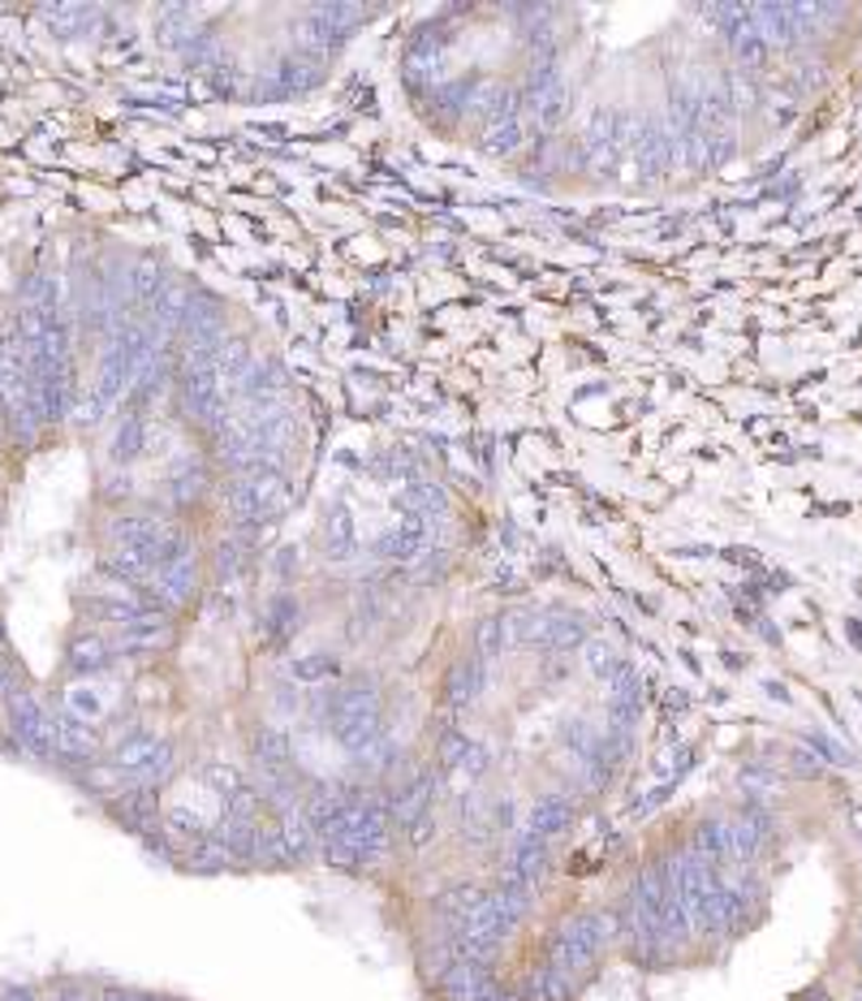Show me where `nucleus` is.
<instances>
[{
	"label": "nucleus",
	"mask_w": 862,
	"mask_h": 1001,
	"mask_svg": "<svg viewBox=\"0 0 862 1001\" xmlns=\"http://www.w3.org/2000/svg\"><path fill=\"white\" fill-rule=\"evenodd\" d=\"M392 505H397L410 522H423V527H431V522H440L449 514L444 488H440V483H423V480H410L406 488H397Z\"/></svg>",
	"instance_id": "nucleus-10"
},
{
	"label": "nucleus",
	"mask_w": 862,
	"mask_h": 1001,
	"mask_svg": "<svg viewBox=\"0 0 862 1001\" xmlns=\"http://www.w3.org/2000/svg\"><path fill=\"white\" fill-rule=\"evenodd\" d=\"M423 549H428V527L423 522H401V527H392L389 535H380L376 540V558L384 561H397V565H414V561L423 558Z\"/></svg>",
	"instance_id": "nucleus-14"
},
{
	"label": "nucleus",
	"mask_w": 862,
	"mask_h": 1001,
	"mask_svg": "<svg viewBox=\"0 0 862 1001\" xmlns=\"http://www.w3.org/2000/svg\"><path fill=\"white\" fill-rule=\"evenodd\" d=\"M604 691H608V704H617V708H643V674L629 661L604 682Z\"/></svg>",
	"instance_id": "nucleus-27"
},
{
	"label": "nucleus",
	"mask_w": 862,
	"mask_h": 1001,
	"mask_svg": "<svg viewBox=\"0 0 862 1001\" xmlns=\"http://www.w3.org/2000/svg\"><path fill=\"white\" fill-rule=\"evenodd\" d=\"M574 816H578V807H574L569 795H540V799L531 803V811H526V825H522V829H531V834H540L544 841H552L574 825Z\"/></svg>",
	"instance_id": "nucleus-11"
},
{
	"label": "nucleus",
	"mask_w": 862,
	"mask_h": 1001,
	"mask_svg": "<svg viewBox=\"0 0 862 1001\" xmlns=\"http://www.w3.org/2000/svg\"><path fill=\"white\" fill-rule=\"evenodd\" d=\"M505 647H510V622H505L501 613H492V617H483V622L474 626V656H479L483 665H492Z\"/></svg>",
	"instance_id": "nucleus-24"
},
{
	"label": "nucleus",
	"mask_w": 862,
	"mask_h": 1001,
	"mask_svg": "<svg viewBox=\"0 0 862 1001\" xmlns=\"http://www.w3.org/2000/svg\"><path fill=\"white\" fill-rule=\"evenodd\" d=\"M289 385V376H285V367L276 359H259L250 362L242 376H237V394L246 401H264V398H280V389Z\"/></svg>",
	"instance_id": "nucleus-17"
},
{
	"label": "nucleus",
	"mask_w": 862,
	"mask_h": 1001,
	"mask_svg": "<svg viewBox=\"0 0 862 1001\" xmlns=\"http://www.w3.org/2000/svg\"><path fill=\"white\" fill-rule=\"evenodd\" d=\"M109 816L125 825L130 834H152L160 825V803H156V790L152 786H134V782H125L117 795H109Z\"/></svg>",
	"instance_id": "nucleus-3"
},
{
	"label": "nucleus",
	"mask_w": 862,
	"mask_h": 1001,
	"mask_svg": "<svg viewBox=\"0 0 862 1001\" xmlns=\"http://www.w3.org/2000/svg\"><path fill=\"white\" fill-rule=\"evenodd\" d=\"M583 661H587L591 674H595V678H604V682H608L613 674H617V670H622V665H626V661L617 656V647H613L608 640H587V643H583Z\"/></svg>",
	"instance_id": "nucleus-33"
},
{
	"label": "nucleus",
	"mask_w": 862,
	"mask_h": 1001,
	"mask_svg": "<svg viewBox=\"0 0 862 1001\" xmlns=\"http://www.w3.org/2000/svg\"><path fill=\"white\" fill-rule=\"evenodd\" d=\"M854 1001H862V989H859V993H854Z\"/></svg>",
	"instance_id": "nucleus-45"
},
{
	"label": "nucleus",
	"mask_w": 862,
	"mask_h": 1001,
	"mask_svg": "<svg viewBox=\"0 0 862 1001\" xmlns=\"http://www.w3.org/2000/svg\"><path fill=\"white\" fill-rule=\"evenodd\" d=\"M4 722H9V738L31 756V760H52L57 756V725L52 713L27 686H13L4 695Z\"/></svg>",
	"instance_id": "nucleus-1"
},
{
	"label": "nucleus",
	"mask_w": 862,
	"mask_h": 1001,
	"mask_svg": "<svg viewBox=\"0 0 862 1001\" xmlns=\"http://www.w3.org/2000/svg\"><path fill=\"white\" fill-rule=\"evenodd\" d=\"M449 574V549H423V558L414 561V579H444Z\"/></svg>",
	"instance_id": "nucleus-36"
},
{
	"label": "nucleus",
	"mask_w": 862,
	"mask_h": 1001,
	"mask_svg": "<svg viewBox=\"0 0 862 1001\" xmlns=\"http://www.w3.org/2000/svg\"><path fill=\"white\" fill-rule=\"evenodd\" d=\"M104 410H109V406L95 398V394H91V385H86V389H79V398H74V410H70V415H74V423H79V428H95V423L104 419Z\"/></svg>",
	"instance_id": "nucleus-35"
},
{
	"label": "nucleus",
	"mask_w": 862,
	"mask_h": 1001,
	"mask_svg": "<svg viewBox=\"0 0 862 1001\" xmlns=\"http://www.w3.org/2000/svg\"><path fill=\"white\" fill-rule=\"evenodd\" d=\"M324 540H328V558L346 561L353 553V522H350V510H346V505H337V510H332Z\"/></svg>",
	"instance_id": "nucleus-30"
},
{
	"label": "nucleus",
	"mask_w": 862,
	"mask_h": 1001,
	"mask_svg": "<svg viewBox=\"0 0 862 1001\" xmlns=\"http://www.w3.org/2000/svg\"><path fill=\"white\" fill-rule=\"evenodd\" d=\"M191 872H225V868H234L237 859H234V850L225 846V841L216 838L212 829H207V838H198L195 846H186L182 855H177Z\"/></svg>",
	"instance_id": "nucleus-19"
},
{
	"label": "nucleus",
	"mask_w": 862,
	"mask_h": 1001,
	"mask_svg": "<svg viewBox=\"0 0 862 1001\" xmlns=\"http://www.w3.org/2000/svg\"><path fill=\"white\" fill-rule=\"evenodd\" d=\"M315 855H319V838H315L302 803L294 811L276 816V864H307Z\"/></svg>",
	"instance_id": "nucleus-5"
},
{
	"label": "nucleus",
	"mask_w": 862,
	"mask_h": 1001,
	"mask_svg": "<svg viewBox=\"0 0 862 1001\" xmlns=\"http://www.w3.org/2000/svg\"><path fill=\"white\" fill-rule=\"evenodd\" d=\"M552 872V846L540 834H531V829H522L517 834V841H513V855H510V868H505V877H513V881H522V885H535L544 881Z\"/></svg>",
	"instance_id": "nucleus-7"
},
{
	"label": "nucleus",
	"mask_w": 862,
	"mask_h": 1001,
	"mask_svg": "<svg viewBox=\"0 0 862 1001\" xmlns=\"http://www.w3.org/2000/svg\"><path fill=\"white\" fill-rule=\"evenodd\" d=\"M854 834H859V838H862V807H859V811H854Z\"/></svg>",
	"instance_id": "nucleus-43"
},
{
	"label": "nucleus",
	"mask_w": 862,
	"mask_h": 1001,
	"mask_svg": "<svg viewBox=\"0 0 862 1001\" xmlns=\"http://www.w3.org/2000/svg\"><path fill=\"white\" fill-rule=\"evenodd\" d=\"M113 661H117V647L109 640H100V635H79V640H70V647H65V670H70L74 678L109 674Z\"/></svg>",
	"instance_id": "nucleus-12"
},
{
	"label": "nucleus",
	"mask_w": 862,
	"mask_h": 1001,
	"mask_svg": "<svg viewBox=\"0 0 862 1001\" xmlns=\"http://www.w3.org/2000/svg\"><path fill=\"white\" fill-rule=\"evenodd\" d=\"M315 82H319V61H294V57H285L276 70H268L259 79V91L264 95H294V91H311Z\"/></svg>",
	"instance_id": "nucleus-15"
},
{
	"label": "nucleus",
	"mask_w": 862,
	"mask_h": 1001,
	"mask_svg": "<svg viewBox=\"0 0 862 1001\" xmlns=\"http://www.w3.org/2000/svg\"><path fill=\"white\" fill-rule=\"evenodd\" d=\"M143 596L152 604H160L164 613H177V609H186V604L198 596V561L195 553L182 561H173V565H164L152 574V588H143Z\"/></svg>",
	"instance_id": "nucleus-2"
},
{
	"label": "nucleus",
	"mask_w": 862,
	"mask_h": 1001,
	"mask_svg": "<svg viewBox=\"0 0 862 1001\" xmlns=\"http://www.w3.org/2000/svg\"><path fill=\"white\" fill-rule=\"evenodd\" d=\"M802 747L815 752V760H820L823 768H845V764H850V752H845L837 738H828L823 729H807V734H802Z\"/></svg>",
	"instance_id": "nucleus-34"
},
{
	"label": "nucleus",
	"mask_w": 862,
	"mask_h": 1001,
	"mask_svg": "<svg viewBox=\"0 0 862 1001\" xmlns=\"http://www.w3.org/2000/svg\"><path fill=\"white\" fill-rule=\"evenodd\" d=\"M488 764H492V756H488V747L483 743H471V752H466V760L458 764L466 777H483L488 773Z\"/></svg>",
	"instance_id": "nucleus-37"
},
{
	"label": "nucleus",
	"mask_w": 862,
	"mask_h": 1001,
	"mask_svg": "<svg viewBox=\"0 0 862 1001\" xmlns=\"http://www.w3.org/2000/svg\"><path fill=\"white\" fill-rule=\"evenodd\" d=\"M492 902H496V907H501L513 923H522L526 916H531V907H535V889H531V885H522V881H513V877H501L496 889H492Z\"/></svg>",
	"instance_id": "nucleus-25"
},
{
	"label": "nucleus",
	"mask_w": 862,
	"mask_h": 1001,
	"mask_svg": "<svg viewBox=\"0 0 862 1001\" xmlns=\"http://www.w3.org/2000/svg\"><path fill=\"white\" fill-rule=\"evenodd\" d=\"M298 617H302V609H298V601L289 596V592H276L273 601L264 604V622H259V631L268 635V643H289L294 635H298Z\"/></svg>",
	"instance_id": "nucleus-18"
},
{
	"label": "nucleus",
	"mask_w": 862,
	"mask_h": 1001,
	"mask_svg": "<svg viewBox=\"0 0 862 1001\" xmlns=\"http://www.w3.org/2000/svg\"><path fill=\"white\" fill-rule=\"evenodd\" d=\"M854 950H859V967H862V923H859V946Z\"/></svg>",
	"instance_id": "nucleus-44"
},
{
	"label": "nucleus",
	"mask_w": 862,
	"mask_h": 1001,
	"mask_svg": "<svg viewBox=\"0 0 862 1001\" xmlns=\"http://www.w3.org/2000/svg\"><path fill=\"white\" fill-rule=\"evenodd\" d=\"M704 864L711 868H729L733 864V846H729V816H704L695 825V834L686 841Z\"/></svg>",
	"instance_id": "nucleus-13"
},
{
	"label": "nucleus",
	"mask_w": 862,
	"mask_h": 1001,
	"mask_svg": "<svg viewBox=\"0 0 862 1001\" xmlns=\"http://www.w3.org/2000/svg\"><path fill=\"white\" fill-rule=\"evenodd\" d=\"M250 756H255V768L259 773H289V734L280 725H259L255 738H250Z\"/></svg>",
	"instance_id": "nucleus-16"
},
{
	"label": "nucleus",
	"mask_w": 862,
	"mask_h": 1001,
	"mask_svg": "<svg viewBox=\"0 0 862 1001\" xmlns=\"http://www.w3.org/2000/svg\"><path fill=\"white\" fill-rule=\"evenodd\" d=\"M250 549L246 544H237L234 535H225L220 544H216V558H212V570H216V583H234L237 574L250 565Z\"/></svg>",
	"instance_id": "nucleus-28"
},
{
	"label": "nucleus",
	"mask_w": 862,
	"mask_h": 1001,
	"mask_svg": "<svg viewBox=\"0 0 862 1001\" xmlns=\"http://www.w3.org/2000/svg\"><path fill=\"white\" fill-rule=\"evenodd\" d=\"M207 483H212V476H207V467L203 462H177L173 467V480H168V501L173 505H191V501H198L203 492H207Z\"/></svg>",
	"instance_id": "nucleus-20"
},
{
	"label": "nucleus",
	"mask_w": 862,
	"mask_h": 1001,
	"mask_svg": "<svg viewBox=\"0 0 862 1001\" xmlns=\"http://www.w3.org/2000/svg\"><path fill=\"white\" fill-rule=\"evenodd\" d=\"M466 752H471L466 729H458V725H440L435 729V760H440V768H458L466 760Z\"/></svg>",
	"instance_id": "nucleus-29"
},
{
	"label": "nucleus",
	"mask_w": 862,
	"mask_h": 1001,
	"mask_svg": "<svg viewBox=\"0 0 862 1001\" xmlns=\"http://www.w3.org/2000/svg\"><path fill=\"white\" fill-rule=\"evenodd\" d=\"M440 998L444 1001H479L483 993L496 989V976H492V962L479 959H453V967L435 980Z\"/></svg>",
	"instance_id": "nucleus-4"
},
{
	"label": "nucleus",
	"mask_w": 862,
	"mask_h": 1001,
	"mask_svg": "<svg viewBox=\"0 0 862 1001\" xmlns=\"http://www.w3.org/2000/svg\"><path fill=\"white\" fill-rule=\"evenodd\" d=\"M337 674H341V665H337V656H328V652H307V656H294V661H289V678H294V686H328Z\"/></svg>",
	"instance_id": "nucleus-21"
},
{
	"label": "nucleus",
	"mask_w": 862,
	"mask_h": 1001,
	"mask_svg": "<svg viewBox=\"0 0 862 1001\" xmlns=\"http://www.w3.org/2000/svg\"><path fill=\"white\" fill-rule=\"evenodd\" d=\"M789 768H793L798 777H820L823 773V764L815 760V752H807V747H798V752L789 756Z\"/></svg>",
	"instance_id": "nucleus-38"
},
{
	"label": "nucleus",
	"mask_w": 862,
	"mask_h": 1001,
	"mask_svg": "<svg viewBox=\"0 0 862 1001\" xmlns=\"http://www.w3.org/2000/svg\"><path fill=\"white\" fill-rule=\"evenodd\" d=\"M164 289H168V277H164V268H160L156 259H143V264L130 268V298L138 307H156V298Z\"/></svg>",
	"instance_id": "nucleus-23"
},
{
	"label": "nucleus",
	"mask_w": 862,
	"mask_h": 1001,
	"mask_svg": "<svg viewBox=\"0 0 862 1001\" xmlns=\"http://www.w3.org/2000/svg\"><path fill=\"white\" fill-rule=\"evenodd\" d=\"M488 691V665L479 656H458L444 674V704L453 713H466L479 704V695Z\"/></svg>",
	"instance_id": "nucleus-6"
},
{
	"label": "nucleus",
	"mask_w": 862,
	"mask_h": 1001,
	"mask_svg": "<svg viewBox=\"0 0 862 1001\" xmlns=\"http://www.w3.org/2000/svg\"><path fill=\"white\" fill-rule=\"evenodd\" d=\"M798 1001H832V993H828L823 984H815V989H807V993H802Z\"/></svg>",
	"instance_id": "nucleus-41"
},
{
	"label": "nucleus",
	"mask_w": 862,
	"mask_h": 1001,
	"mask_svg": "<svg viewBox=\"0 0 862 1001\" xmlns=\"http://www.w3.org/2000/svg\"><path fill=\"white\" fill-rule=\"evenodd\" d=\"M294 570H298V553H294V549H276V558H273L276 579H289Z\"/></svg>",
	"instance_id": "nucleus-39"
},
{
	"label": "nucleus",
	"mask_w": 862,
	"mask_h": 1001,
	"mask_svg": "<svg viewBox=\"0 0 862 1001\" xmlns=\"http://www.w3.org/2000/svg\"><path fill=\"white\" fill-rule=\"evenodd\" d=\"M522 143H526V130H522V121L488 125V134H483V152H488V156H513V152H517Z\"/></svg>",
	"instance_id": "nucleus-32"
},
{
	"label": "nucleus",
	"mask_w": 862,
	"mask_h": 1001,
	"mask_svg": "<svg viewBox=\"0 0 862 1001\" xmlns=\"http://www.w3.org/2000/svg\"><path fill=\"white\" fill-rule=\"evenodd\" d=\"M177 398H182V410L198 423L220 401V376H216V367H177Z\"/></svg>",
	"instance_id": "nucleus-9"
},
{
	"label": "nucleus",
	"mask_w": 862,
	"mask_h": 1001,
	"mask_svg": "<svg viewBox=\"0 0 862 1001\" xmlns=\"http://www.w3.org/2000/svg\"><path fill=\"white\" fill-rule=\"evenodd\" d=\"M850 635H854V643L862 647V626H859V622H850Z\"/></svg>",
	"instance_id": "nucleus-42"
},
{
	"label": "nucleus",
	"mask_w": 862,
	"mask_h": 1001,
	"mask_svg": "<svg viewBox=\"0 0 862 1001\" xmlns=\"http://www.w3.org/2000/svg\"><path fill=\"white\" fill-rule=\"evenodd\" d=\"M143 445H147V415L130 410L121 419L117 437H113V462H134L143 453Z\"/></svg>",
	"instance_id": "nucleus-26"
},
{
	"label": "nucleus",
	"mask_w": 862,
	"mask_h": 1001,
	"mask_svg": "<svg viewBox=\"0 0 862 1001\" xmlns=\"http://www.w3.org/2000/svg\"><path fill=\"white\" fill-rule=\"evenodd\" d=\"M250 341L246 337H225V346H220V355H216V376L220 380H237L246 367H250Z\"/></svg>",
	"instance_id": "nucleus-31"
},
{
	"label": "nucleus",
	"mask_w": 862,
	"mask_h": 1001,
	"mask_svg": "<svg viewBox=\"0 0 862 1001\" xmlns=\"http://www.w3.org/2000/svg\"><path fill=\"white\" fill-rule=\"evenodd\" d=\"M173 643V626H138V631H121V640L113 643L117 656H156Z\"/></svg>",
	"instance_id": "nucleus-22"
},
{
	"label": "nucleus",
	"mask_w": 862,
	"mask_h": 1001,
	"mask_svg": "<svg viewBox=\"0 0 862 1001\" xmlns=\"http://www.w3.org/2000/svg\"><path fill=\"white\" fill-rule=\"evenodd\" d=\"M13 686H18V682H13V665H9V656L0 652V699H4Z\"/></svg>",
	"instance_id": "nucleus-40"
},
{
	"label": "nucleus",
	"mask_w": 862,
	"mask_h": 1001,
	"mask_svg": "<svg viewBox=\"0 0 862 1001\" xmlns=\"http://www.w3.org/2000/svg\"><path fill=\"white\" fill-rule=\"evenodd\" d=\"M435 790H440V782H435V773H419L406 790H397L389 803V820L392 829H414L423 816H431V803H435Z\"/></svg>",
	"instance_id": "nucleus-8"
}]
</instances>
